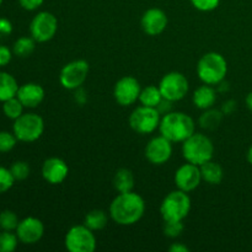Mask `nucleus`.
Wrapping results in <instances>:
<instances>
[{"label": "nucleus", "mask_w": 252, "mask_h": 252, "mask_svg": "<svg viewBox=\"0 0 252 252\" xmlns=\"http://www.w3.org/2000/svg\"><path fill=\"white\" fill-rule=\"evenodd\" d=\"M145 213V202L135 192L118 193L110 204V217L118 225L137 224Z\"/></svg>", "instance_id": "1"}, {"label": "nucleus", "mask_w": 252, "mask_h": 252, "mask_svg": "<svg viewBox=\"0 0 252 252\" xmlns=\"http://www.w3.org/2000/svg\"><path fill=\"white\" fill-rule=\"evenodd\" d=\"M160 134L172 143H184L196 132V125L191 116L184 112H169L161 117Z\"/></svg>", "instance_id": "2"}, {"label": "nucleus", "mask_w": 252, "mask_h": 252, "mask_svg": "<svg viewBox=\"0 0 252 252\" xmlns=\"http://www.w3.org/2000/svg\"><path fill=\"white\" fill-rule=\"evenodd\" d=\"M228 73V63L218 52H208L201 57L197 64V75L207 85H219Z\"/></svg>", "instance_id": "3"}, {"label": "nucleus", "mask_w": 252, "mask_h": 252, "mask_svg": "<svg viewBox=\"0 0 252 252\" xmlns=\"http://www.w3.org/2000/svg\"><path fill=\"white\" fill-rule=\"evenodd\" d=\"M182 155L187 162L201 166L202 164L213 159V142L206 134L194 132L182 143Z\"/></svg>", "instance_id": "4"}, {"label": "nucleus", "mask_w": 252, "mask_h": 252, "mask_svg": "<svg viewBox=\"0 0 252 252\" xmlns=\"http://www.w3.org/2000/svg\"><path fill=\"white\" fill-rule=\"evenodd\" d=\"M191 211V198L187 192L176 189L162 199L160 214L164 221H182Z\"/></svg>", "instance_id": "5"}, {"label": "nucleus", "mask_w": 252, "mask_h": 252, "mask_svg": "<svg viewBox=\"0 0 252 252\" xmlns=\"http://www.w3.org/2000/svg\"><path fill=\"white\" fill-rule=\"evenodd\" d=\"M15 137L24 143L36 142L44 132V121L37 113H22L12 126Z\"/></svg>", "instance_id": "6"}, {"label": "nucleus", "mask_w": 252, "mask_h": 252, "mask_svg": "<svg viewBox=\"0 0 252 252\" xmlns=\"http://www.w3.org/2000/svg\"><path fill=\"white\" fill-rule=\"evenodd\" d=\"M64 244L70 252H94L97 246L95 234L85 224L71 226L66 233Z\"/></svg>", "instance_id": "7"}, {"label": "nucleus", "mask_w": 252, "mask_h": 252, "mask_svg": "<svg viewBox=\"0 0 252 252\" xmlns=\"http://www.w3.org/2000/svg\"><path fill=\"white\" fill-rule=\"evenodd\" d=\"M161 115L154 107L139 106L129 116V126L139 134H150L159 129Z\"/></svg>", "instance_id": "8"}, {"label": "nucleus", "mask_w": 252, "mask_h": 252, "mask_svg": "<svg viewBox=\"0 0 252 252\" xmlns=\"http://www.w3.org/2000/svg\"><path fill=\"white\" fill-rule=\"evenodd\" d=\"M159 89L162 98H166L171 102H176V101L182 100L187 95L189 84L186 76L182 73L170 71L161 78L159 83Z\"/></svg>", "instance_id": "9"}, {"label": "nucleus", "mask_w": 252, "mask_h": 252, "mask_svg": "<svg viewBox=\"0 0 252 252\" xmlns=\"http://www.w3.org/2000/svg\"><path fill=\"white\" fill-rule=\"evenodd\" d=\"M89 69V63L84 59L69 62L62 68L59 74L61 85L66 90H78L88 79Z\"/></svg>", "instance_id": "10"}, {"label": "nucleus", "mask_w": 252, "mask_h": 252, "mask_svg": "<svg viewBox=\"0 0 252 252\" xmlns=\"http://www.w3.org/2000/svg\"><path fill=\"white\" fill-rule=\"evenodd\" d=\"M58 31V20L52 12L41 11L32 19L30 24L31 37L38 43L48 42Z\"/></svg>", "instance_id": "11"}, {"label": "nucleus", "mask_w": 252, "mask_h": 252, "mask_svg": "<svg viewBox=\"0 0 252 252\" xmlns=\"http://www.w3.org/2000/svg\"><path fill=\"white\" fill-rule=\"evenodd\" d=\"M142 91L139 81L133 76H123L113 88V96L121 106H130L139 101V95Z\"/></svg>", "instance_id": "12"}, {"label": "nucleus", "mask_w": 252, "mask_h": 252, "mask_svg": "<svg viewBox=\"0 0 252 252\" xmlns=\"http://www.w3.org/2000/svg\"><path fill=\"white\" fill-rule=\"evenodd\" d=\"M172 155V142L164 135H158L145 147V158L153 165H164L170 160Z\"/></svg>", "instance_id": "13"}, {"label": "nucleus", "mask_w": 252, "mask_h": 252, "mask_svg": "<svg viewBox=\"0 0 252 252\" xmlns=\"http://www.w3.org/2000/svg\"><path fill=\"white\" fill-rule=\"evenodd\" d=\"M201 182L202 175L198 165L187 162V164L181 165L175 172V184L177 189L187 193L194 191L201 185Z\"/></svg>", "instance_id": "14"}, {"label": "nucleus", "mask_w": 252, "mask_h": 252, "mask_svg": "<svg viewBox=\"0 0 252 252\" xmlns=\"http://www.w3.org/2000/svg\"><path fill=\"white\" fill-rule=\"evenodd\" d=\"M44 234V225L38 218L27 217L20 220L16 228V235L22 244L33 245L42 239Z\"/></svg>", "instance_id": "15"}, {"label": "nucleus", "mask_w": 252, "mask_h": 252, "mask_svg": "<svg viewBox=\"0 0 252 252\" xmlns=\"http://www.w3.org/2000/svg\"><path fill=\"white\" fill-rule=\"evenodd\" d=\"M167 22L166 14L161 9L152 7L143 14L140 26L148 36H159L166 30Z\"/></svg>", "instance_id": "16"}, {"label": "nucleus", "mask_w": 252, "mask_h": 252, "mask_svg": "<svg viewBox=\"0 0 252 252\" xmlns=\"http://www.w3.org/2000/svg\"><path fill=\"white\" fill-rule=\"evenodd\" d=\"M68 174V164L61 158H49L42 165V176L51 185H59L64 182Z\"/></svg>", "instance_id": "17"}, {"label": "nucleus", "mask_w": 252, "mask_h": 252, "mask_svg": "<svg viewBox=\"0 0 252 252\" xmlns=\"http://www.w3.org/2000/svg\"><path fill=\"white\" fill-rule=\"evenodd\" d=\"M16 97L25 107L36 108L44 100V89L36 83L24 84L17 90Z\"/></svg>", "instance_id": "18"}, {"label": "nucleus", "mask_w": 252, "mask_h": 252, "mask_svg": "<svg viewBox=\"0 0 252 252\" xmlns=\"http://www.w3.org/2000/svg\"><path fill=\"white\" fill-rule=\"evenodd\" d=\"M192 101L193 105L199 110H208L214 106L217 101V91L212 85H204L199 86L192 96Z\"/></svg>", "instance_id": "19"}, {"label": "nucleus", "mask_w": 252, "mask_h": 252, "mask_svg": "<svg viewBox=\"0 0 252 252\" xmlns=\"http://www.w3.org/2000/svg\"><path fill=\"white\" fill-rule=\"evenodd\" d=\"M202 175V181L207 182L208 185H219L224 179L223 167L218 162L209 160L199 166Z\"/></svg>", "instance_id": "20"}, {"label": "nucleus", "mask_w": 252, "mask_h": 252, "mask_svg": "<svg viewBox=\"0 0 252 252\" xmlns=\"http://www.w3.org/2000/svg\"><path fill=\"white\" fill-rule=\"evenodd\" d=\"M134 175L129 169H118L113 176V187L118 193L130 192L134 189Z\"/></svg>", "instance_id": "21"}, {"label": "nucleus", "mask_w": 252, "mask_h": 252, "mask_svg": "<svg viewBox=\"0 0 252 252\" xmlns=\"http://www.w3.org/2000/svg\"><path fill=\"white\" fill-rule=\"evenodd\" d=\"M19 84L11 74L0 71V102L15 97L19 90Z\"/></svg>", "instance_id": "22"}, {"label": "nucleus", "mask_w": 252, "mask_h": 252, "mask_svg": "<svg viewBox=\"0 0 252 252\" xmlns=\"http://www.w3.org/2000/svg\"><path fill=\"white\" fill-rule=\"evenodd\" d=\"M223 117L224 113L221 112V110H217L213 107L208 108V110H204V112L199 117V126L203 129L214 130L220 126Z\"/></svg>", "instance_id": "23"}, {"label": "nucleus", "mask_w": 252, "mask_h": 252, "mask_svg": "<svg viewBox=\"0 0 252 252\" xmlns=\"http://www.w3.org/2000/svg\"><path fill=\"white\" fill-rule=\"evenodd\" d=\"M162 95L160 93L159 86L155 85H149L147 88L142 89L139 95V102L143 106H147V107H154L157 108L159 106V103L161 102Z\"/></svg>", "instance_id": "24"}, {"label": "nucleus", "mask_w": 252, "mask_h": 252, "mask_svg": "<svg viewBox=\"0 0 252 252\" xmlns=\"http://www.w3.org/2000/svg\"><path fill=\"white\" fill-rule=\"evenodd\" d=\"M108 223V217L106 212L101 211V209H94V211L89 212L85 217L84 224L91 229L93 231L102 230Z\"/></svg>", "instance_id": "25"}, {"label": "nucleus", "mask_w": 252, "mask_h": 252, "mask_svg": "<svg viewBox=\"0 0 252 252\" xmlns=\"http://www.w3.org/2000/svg\"><path fill=\"white\" fill-rule=\"evenodd\" d=\"M34 48H36V41L32 37H20L15 41L12 52L20 58H27L33 53Z\"/></svg>", "instance_id": "26"}, {"label": "nucleus", "mask_w": 252, "mask_h": 252, "mask_svg": "<svg viewBox=\"0 0 252 252\" xmlns=\"http://www.w3.org/2000/svg\"><path fill=\"white\" fill-rule=\"evenodd\" d=\"M24 107L25 106L22 105L21 101L16 96L2 102V112H4V115L7 118L14 121L17 120L24 113Z\"/></svg>", "instance_id": "27"}, {"label": "nucleus", "mask_w": 252, "mask_h": 252, "mask_svg": "<svg viewBox=\"0 0 252 252\" xmlns=\"http://www.w3.org/2000/svg\"><path fill=\"white\" fill-rule=\"evenodd\" d=\"M17 235L12 234L11 231L2 230L0 233V252H12L16 250L19 244Z\"/></svg>", "instance_id": "28"}, {"label": "nucleus", "mask_w": 252, "mask_h": 252, "mask_svg": "<svg viewBox=\"0 0 252 252\" xmlns=\"http://www.w3.org/2000/svg\"><path fill=\"white\" fill-rule=\"evenodd\" d=\"M19 223V218H17V216L12 211L6 209V211H2L1 213H0V229H1V230H16Z\"/></svg>", "instance_id": "29"}, {"label": "nucleus", "mask_w": 252, "mask_h": 252, "mask_svg": "<svg viewBox=\"0 0 252 252\" xmlns=\"http://www.w3.org/2000/svg\"><path fill=\"white\" fill-rule=\"evenodd\" d=\"M10 171H11L12 176H14L15 181H22V180H26L30 176V165L26 161H15L12 162L11 167H10Z\"/></svg>", "instance_id": "30"}, {"label": "nucleus", "mask_w": 252, "mask_h": 252, "mask_svg": "<svg viewBox=\"0 0 252 252\" xmlns=\"http://www.w3.org/2000/svg\"><path fill=\"white\" fill-rule=\"evenodd\" d=\"M164 230L165 236L170 239H176L184 233L185 225L182 221H164Z\"/></svg>", "instance_id": "31"}, {"label": "nucleus", "mask_w": 252, "mask_h": 252, "mask_svg": "<svg viewBox=\"0 0 252 252\" xmlns=\"http://www.w3.org/2000/svg\"><path fill=\"white\" fill-rule=\"evenodd\" d=\"M17 143V138L14 133L2 130L0 132V153H9L15 148Z\"/></svg>", "instance_id": "32"}, {"label": "nucleus", "mask_w": 252, "mask_h": 252, "mask_svg": "<svg viewBox=\"0 0 252 252\" xmlns=\"http://www.w3.org/2000/svg\"><path fill=\"white\" fill-rule=\"evenodd\" d=\"M15 179L10 169L0 166V193H5L14 186Z\"/></svg>", "instance_id": "33"}, {"label": "nucleus", "mask_w": 252, "mask_h": 252, "mask_svg": "<svg viewBox=\"0 0 252 252\" xmlns=\"http://www.w3.org/2000/svg\"><path fill=\"white\" fill-rule=\"evenodd\" d=\"M191 4L193 5L194 9L199 10V11H213L219 6L220 0H189Z\"/></svg>", "instance_id": "34"}, {"label": "nucleus", "mask_w": 252, "mask_h": 252, "mask_svg": "<svg viewBox=\"0 0 252 252\" xmlns=\"http://www.w3.org/2000/svg\"><path fill=\"white\" fill-rule=\"evenodd\" d=\"M12 53L6 46H0V66H5L11 62Z\"/></svg>", "instance_id": "35"}, {"label": "nucleus", "mask_w": 252, "mask_h": 252, "mask_svg": "<svg viewBox=\"0 0 252 252\" xmlns=\"http://www.w3.org/2000/svg\"><path fill=\"white\" fill-rule=\"evenodd\" d=\"M12 32V24L7 19L0 17V38L9 36Z\"/></svg>", "instance_id": "36"}, {"label": "nucleus", "mask_w": 252, "mask_h": 252, "mask_svg": "<svg viewBox=\"0 0 252 252\" xmlns=\"http://www.w3.org/2000/svg\"><path fill=\"white\" fill-rule=\"evenodd\" d=\"M43 1L44 0H19L20 5L25 10H29V11H33V10L38 9L43 4Z\"/></svg>", "instance_id": "37"}, {"label": "nucleus", "mask_w": 252, "mask_h": 252, "mask_svg": "<svg viewBox=\"0 0 252 252\" xmlns=\"http://www.w3.org/2000/svg\"><path fill=\"white\" fill-rule=\"evenodd\" d=\"M171 103H172L171 101L166 100V98H162L161 102H160L159 106L157 107V110L159 111L160 115H162V116L166 115V113L171 112V107H172Z\"/></svg>", "instance_id": "38"}, {"label": "nucleus", "mask_w": 252, "mask_h": 252, "mask_svg": "<svg viewBox=\"0 0 252 252\" xmlns=\"http://www.w3.org/2000/svg\"><path fill=\"white\" fill-rule=\"evenodd\" d=\"M236 108V102L234 100H228L223 103L221 106V112L224 115H230V113L234 112V110Z\"/></svg>", "instance_id": "39"}, {"label": "nucleus", "mask_w": 252, "mask_h": 252, "mask_svg": "<svg viewBox=\"0 0 252 252\" xmlns=\"http://www.w3.org/2000/svg\"><path fill=\"white\" fill-rule=\"evenodd\" d=\"M170 252H189V249L182 243H174L169 248Z\"/></svg>", "instance_id": "40"}, {"label": "nucleus", "mask_w": 252, "mask_h": 252, "mask_svg": "<svg viewBox=\"0 0 252 252\" xmlns=\"http://www.w3.org/2000/svg\"><path fill=\"white\" fill-rule=\"evenodd\" d=\"M246 106H248L249 110L252 112V93L249 94L248 97H246Z\"/></svg>", "instance_id": "41"}, {"label": "nucleus", "mask_w": 252, "mask_h": 252, "mask_svg": "<svg viewBox=\"0 0 252 252\" xmlns=\"http://www.w3.org/2000/svg\"><path fill=\"white\" fill-rule=\"evenodd\" d=\"M248 161L252 165V145H251L250 149H249V152H248Z\"/></svg>", "instance_id": "42"}, {"label": "nucleus", "mask_w": 252, "mask_h": 252, "mask_svg": "<svg viewBox=\"0 0 252 252\" xmlns=\"http://www.w3.org/2000/svg\"><path fill=\"white\" fill-rule=\"evenodd\" d=\"M2 1H4V0H0V6H1V4H2Z\"/></svg>", "instance_id": "43"}]
</instances>
